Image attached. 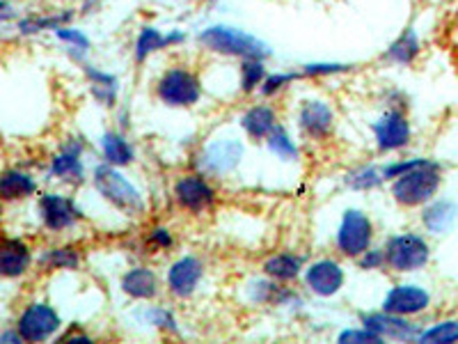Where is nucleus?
<instances>
[{
	"label": "nucleus",
	"instance_id": "1",
	"mask_svg": "<svg viewBox=\"0 0 458 344\" xmlns=\"http://www.w3.org/2000/svg\"><path fill=\"white\" fill-rule=\"evenodd\" d=\"M199 44L208 51L220 53V56H234V57H261L268 56V47L259 42L257 37L239 30V28L229 26H211L199 32Z\"/></svg>",
	"mask_w": 458,
	"mask_h": 344
},
{
	"label": "nucleus",
	"instance_id": "2",
	"mask_svg": "<svg viewBox=\"0 0 458 344\" xmlns=\"http://www.w3.org/2000/svg\"><path fill=\"white\" fill-rule=\"evenodd\" d=\"M440 179H443L440 168L431 161H422L412 170L396 177L392 194H394L396 202L403 204V207H417V204L428 202L436 195V191L440 188Z\"/></svg>",
	"mask_w": 458,
	"mask_h": 344
},
{
	"label": "nucleus",
	"instance_id": "3",
	"mask_svg": "<svg viewBox=\"0 0 458 344\" xmlns=\"http://www.w3.org/2000/svg\"><path fill=\"white\" fill-rule=\"evenodd\" d=\"M94 184H97L99 194L110 204H114V207L126 211V214H138V211H142L140 194L110 163L108 166L97 168V172H94Z\"/></svg>",
	"mask_w": 458,
	"mask_h": 344
},
{
	"label": "nucleus",
	"instance_id": "4",
	"mask_svg": "<svg viewBox=\"0 0 458 344\" xmlns=\"http://www.w3.org/2000/svg\"><path fill=\"white\" fill-rule=\"evenodd\" d=\"M157 92L167 106H193L202 97V85L191 69H167L157 85Z\"/></svg>",
	"mask_w": 458,
	"mask_h": 344
},
{
	"label": "nucleus",
	"instance_id": "5",
	"mask_svg": "<svg viewBox=\"0 0 458 344\" xmlns=\"http://www.w3.org/2000/svg\"><path fill=\"white\" fill-rule=\"evenodd\" d=\"M428 244L420 235L392 236L386 248L387 264L394 271H417L428 262Z\"/></svg>",
	"mask_w": 458,
	"mask_h": 344
},
{
	"label": "nucleus",
	"instance_id": "6",
	"mask_svg": "<svg viewBox=\"0 0 458 344\" xmlns=\"http://www.w3.org/2000/svg\"><path fill=\"white\" fill-rule=\"evenodd\" d=\"M371 236H374V228H371L369 216L358 211V209H351V211L344 214L342 228H339L337 235V245L344 255H365L369 251Z\"/></svg>",
	"mask_w": 458,
	"mask_h": 344
},
{
	"label": "nucleus",
	"instance_id": "7",
	"mask_svg": "<svg viewBox=\"0 0 458 344\" xmlns=\"http://www.w3.org/2000/svg\"><path fill=\"white\" fill-rule=\"evenodd\" d=\"M57 329H60V314L47 303L28 305L19 317V326H16V331L23 335L26 342H42V340L51 338Z\"/></svg>",
	"mask_w": 458,
	"mask_h": 344
},
{
	"label": "nucleus",
	"instance_id": "8",
	"mask_svg": "<svg viewBox=\"0 0 458 344\" xmlns=\"http://www.w3.org/2000/svg\"><path fill=\"white\" fill-rule=\"evenodd\" d=\"M174 198L188 211L202 214V211H207L214 204L216 194L202 175H186V177H182L174 184Z\"/></svg>",
	"mask_w": 458,
	"mask_h": 344
},
{
	"label": "nucleus",
	"instance_id": "9",
	"mask_svg": "<svg viewBox=\"0 0 458 344\" xmlns=\"http://www.w3.org/2000/svg\"><path fill=\"white\" fill-rule=\"evenodd\" d=\"M374 133L380 150L392 151L408 145V141H411V125H408L403 113H399V110H387L374 125Z\"/></svg>",
	"mask_w": 458,
	"mask_h": 344
},
{
	"label": "nucleus",
	"instance_id": "10",
	"mask_svg": "<svg viewBox=\"0 0 458 344\" xmlns=\"http://www.w3.org/2000/svg\"><path fill=\"white\" fill-rule=\"evenodd\" d=\"M428 303H431V297H428L427 289L415 285H399L387 294L386 303H383V310L408 317V314H417L427 310Z\"/></svg>",
	"mask_w": 458,
	"mask_h": 344
},
{
	"label": "nucleus",
	"instance_id": "11",
	"mask_svg": "<svg viewBox=\"0 0 458 344\" xmlns=\"http://www.w3.org/2000/svg\"><path fill=\"white\" fill-rule=\"evenodd\" d=\"M202 262L195 260V257H182L172 264L170 273H167V285H170L174 297H191L202 280Z\"/></svg>",
	"mask_w": 458,
	"mask_h": 344
},
{
	"label": "nucleus",
	"instance_id": "12",
	"mask_svg": "<svg viewBox=\"0 0 458 344\" xmlns=\"http://www.w3.org/2000/svg\"><path fill=\"white\" fill-rule=\"evenodd\" d=\"M305 280H308L310 289L318 297H333L342 289L344 271L335 260H321L310 266Z\"/></svg>",
	"mask_w": 458,
	"mask_h": 344
},
{
	"label": "nucleus",
	"instance_id": "13",
	"mask_svg": "<svg viewBox=\"0 0 458 344\" xmlns=\"http://www.w3.org/2000/svg\"><path fill=\"white\" fill-rule=\"evenodd\" d=\"M39 209H42V219L44 223H47V228L55 229V232L57 229L72 228V225L81 219L76 204H73L72 200L55 194L42 195V200H39Z\"/></svg>",
	"mask_w": 458,
	"mask_h": 344
},
{
	"label": "nucleus",
	"instance_id": "14",
	"mask_svg": "<svg viewBox=\"0 0 458 344\" xmlns=\"http://www.w3.org/2000/svg\"><path fill=\"white\" fill-rule=\"evenodd\" d=\"M335 113L323 101H305L301 108V126L312 138H326L333 131Z\"/></svg>",
	"mask_w": 458,
	"mask_h": 344
},
{
	"label": "nucleus",
	"instance_id": "15",
	"mask_svg": "<svg viewBox=\"0 0 458 344\" xmlns=\"http://www.w3.org/2000/svg\"><path fill=\"white\" fill-rule=\"evenodd\" d=\"M365 326L374 331V333H378L380 338L408 340L412 338V335H417V329L403 319V314L386 313V310L380 314H369V317H365Z\"/></svg>",
	"mask_w": 458,
	"mask_h": 344
},
{
	"label": "nucleus",
	"instance_id": "16",
	"mask_svg": "<svg viewBox=\"0 0 458 344\" xmlns=\"http://www.w3.org/2000/svg\"><path fill=\"white\" fill-rule=\"evenodd\" d=\"M241 154H243V147L236 141H220L216 145H211L204 154V168L208 172H229L232 168L239 166Z\"/></svg>",
	"mask_w": 458,
	"mask_h": 344
},
{
	"label": "nucleus",
	"instance_id": "17",
	"mask_svg": "<svg viewBox=\"0 0 458 344\" xmlns=\"http://www.w3.org/2000/svg\"><path fill=\"white\" fill-rule=\"evenodd\" d=\"M30 266V251L28 245L19 239L3 241V251H0V271L5 278H19L28 271Z\"/></svg>",
	"mask_w": 458,
	"mask_h": 344
},
{
	"label": "nucleus",
	"instance_id": "18",
	"mask_svg": "<svg viewBox=\"0 0 458 344\" xmlns=\"http://www.w3.org/2000/svg\"><path fill=\"white\" fill-rule=\"evenodd\" d=\"M51 170L55 177L64 179V182L81 184L83 182V163H81V142L72 141L64 145V150L53 159Z\"/></svg>",
	"mask_w": 458,
	"mask_h": 344
},
{
	"label": "nucleus",
	"instance_id": "19",
	"mask_svg": "<svg viewBox=\"0 0 458 344\" xmlns=\"http://www.w3.org/2000/svg\"><path fill=\"white\" fill-rule=\"evenodd\" d=\"M183 39H186V35H182V32H170V35H163V32L157 30V28L145 26L136 39V63H145L147 57L154 56L157 51L170 47V44L183 42Z\"/></svg>",
	"mask_w": 458,
	"mask_h": 344
},
{
	"label": "nucleus",
	"instance_id": "20",
	"mask_svg": "<svg viewBox=\"0 0 458 344\" xmlns=\"http://www.w3.org/2000/svg\"><path fill=\"white\" fill-rule=\"evenodd\" d=\"M458 219V204H454L452 200H440V202H433L431 207L424 211V225H427L428 232L433 235H445L454 228Z\"/></svg>",
	"mask_w": 458,
	"mask_h": 344
},
{
	"label": "nucleus",
	"instance_id": "21",
	"mask_svg": "<svg viewBox=\"0 0 458 344\" xmlns=\"http://www.w3.org/2000/svg\"><path fill=\"white\" fill-rule=\"evenodd\" d=\"M122 289L133 298H154L158 292L157 276L145 266H138L122 278Z\"/></svg>",
	"mask_w": 458,
	"mask_h": 344
},
{
	"label": "nucleus",
	"instance_id": "22",
	"mask_svg": "<svg viewBox=\"0 0 458 344\" xmlns=\"http://www.w3.org/2000/svg\"><path fill=\"white\" fill-rule=\"evenodd\" d=\"M241 125L248 131V136L255 138V141H261V138L271 136V131L277 126V120L276 113L268 106H255V108H250L243 115Z\"/></svg>",
	"mask_w": 458,
	"mask_h": 344
},
{
	"label": "nucleus",
	"instance_id": "23",
	"mask_svg": "<svg viewBox=\"0 0 458 344\" xmlns=\"http://www.w3.org/2000/svg\"><path fill=\"white\" fill-rule=\"evenodd\" d=\"M37 191V184L30 175L21 170H7L0 179V195L5 200H21L28 198Z\"/></svg>",
	"mask_w": 458,
	"mask_h": 344
},
{
	"label": "nucleus",
	"instance_id": "24",
	"mask_svg": "<svg viewBox=\"0 0 458 344\" xmlns=\"http://www.w3.org/2000/svg\"><path fill=\"white\" fill-rule=\"evenodd\" d=\"M420 48H422L420 37H417V32L412 30V28H408V30H403V35L392 44L390 51L386 53V60H390V63L394 64H411L412 60L420 56Z\"/></svg>",
	"mask_w": 458,
	"mask_h": 344
},
{
	"label": "nucleus",
	"instance_id": "25",
	"mask_svg": "<svg viewBox=\"0 0 458 344\" xmlns=\"http://www.w3.org/2000/svg\"><path fill=\"white\" fill-rule=\"evenodd\" d=\"M266 276H271L273 280H293L301 273V257H293L289 253H280L266 260L264 264Z\"/></svg>",
	"mask_w": 458,
	"mask_h": 344
},
{
	"label": "nucleus",
	"instance_id": "26",
	"mask_svg": "<svg viewBox=\"0 0 458 344\" xmlns=\"http://www.w3.org/2000/svg\"><path fill=\"white\" fill-rule=\"evenodd\" d=\"M104 157L110 166H129L133 161V150L120 133H106L104 136Z\"/></svg>",
	"mask_w": 458,
	"mask_h": 344
},
{
	"label": "nucleus",
	"instance_id": "27",
	"mask_svg": "<svg viewBox=\"0 0 458 344\" xmlns=\"http://www.w3.org/2000/svg\"><path fill=\"white\" fill-rule=\"evenodd\" d=\"M72 16V12H63V14L53 16H28V19L19 22V30H21L23 35H35V32L42 30H57V28H63Z\"/></svg>",
	"mask_w": 458,
	"mask_h": 344
},
{
	"label": "nucleus",
	"instance_id": "28",
	"mask_svg": "<svg viewBox=\"0 0 458 344\" xmlns=\"http://www.w3.org/2000/svg\"><path fill=\"white\" fill-rule=\"evenodd\" d=\"M88 76L92 81V94L101 104H113L117 97V81L110 73L99 72V69H88Z\"/></svg>",
	"mask_w": 458,
	"mask_h": 344
},
{
	"label": "nucleus",
	"instance_id": "29",
	"mask_svg": "<svg viewBox=\"0 0 458 344\" xmlns=\"http://www.w3.org/2000/svg\"><path fill=\"white\" fill-rule=\"evenodd\" d=\"M266 81V67L261 57H245L241 64V88L243 92H252Z\"/></svg>",
	"mask_w": 458,
	"mask_h": 344
},
{
	"label": "nucleus",
	"instance_id": "30",
	"mask_svg": "<svg viewBox=\"0 0 458 344\" xmlns=\"http://www.w3.org/2000/svg\"><path fill=\"white\" fill-rule=\"evenodd\" d=\"M420 342H431V344H452L458 342V322L449 319V322L437 323L433 329L424 331L420 335Z\"/></svg>",
	"mask_w": 458,
	"mask_h": 344
},
{
	"label": "nucleus",
	"instance_id": "31",
	"mask_svg": "<svg viewBox=\"0 0 458 344\" xmlns=\"http://www.w3.org/2000/svg\"><path fill=\"white\" fill-rule=\"evenodd\" d=\"M268 147L276 151L277 157L284 159V161H292V159L298 157L296 145H293V141L289 138V133H286L280 125L271 131V136H268Z\"/></svg>",
	"mask_w": 458,
	"mask_h": 344
},
{
	"label": "nucleus",
	"instance_id": "32",
	"mask_svg": "<svg viewBox=\"0 0 458 344\" xmlns=\"http://www.w3.org/2000/svg\"><path fill=\"white\" fill-rule=\"evenodd\" d=\"M81 262L79 253L73 248H55L47 255L48 269H76Z\"/></svg>",
	"mask_w": 458,
	"mask_h": 344
},
{
	"label": "nucleus",
	"instance_id": "33",
	"mask_svg": "<svg viewBox=\"0 0 458 344\" xmlns=\"http://www.w3.org/2000/svg\"><path fill=\"white\" fill-rule=\"evenodd\" d=\"M55 35L60 37L64 44H69V47L76 48V51H81V53H85L89 48V39L81 30H72V28L63 26V28H57Z\"/></svg>",
	"mask_w": 458,
	"mask_h": 344
},
{
	"label": "nucleus",
	"instance_id": "34",
	"mask_svg": "<svg viewBox=\"0 0 458 344\" xmlns=\"http://www.w3.org/2000/svg\"><path fill=\"white\" fill-rule=\"evenodd\" d=\"M383 172H378L376 168H362L360 172H355L353 177H351V184L358 188H371L376 186V184L383 182Z\"/></svg>",
	"mask_w": 458,
	"mask_h": 344
},
{
	"label": "nucleus",
	"instance_id": "35",
	"mask_svg": "<svg viewBox=\"0 0 458 344\" xmlns=\"http://www.w3.org/2000/svg\"><path fill=\"white\" fill-rule=\"evenodd\" d=\"M292 81H293V73H276V76H266V81L261 83V92H264L266 97H271V94H276L277 90H282L286 83H292Z\"/></svg>",
	"mask_w": 458,
	"mask_h": 344
},
{
	"label": "nucleus",
	"instance_id": "36",
	"mask_svg": "<svg viewBox=\"0 0 458 344\" xmlns=\"http://www.w3.org/2000/svg\"><path fill=\"white\" fill-rule=\"evenodd\" d=\"M380 335L374 333L371 329H362V331H344L342 335H339V342H380Z\"/></svg>",
	"mask_w": 458,
	"mask_h": 344
},
{
	"label": "nucleus",
	"instance_id": "37",
	"mask_svg": "<svg viewBox=\"0 0 458 344\" xmlns=\"http://www.w3.org/2000/svg\"><path fill=\"white\" fill-rule=\"evenodd\" d=\"M351 69L349 64H330V63H318V64H308L305 67V73L308 76H321V73H337Z\"/></svg>",
	"mask_w": 458,
	"mask_h": 344
},
{
	"label": "nucleus",
	"instance_id": "38",
	"mask_svg": "<svg viewBox=\"0 0 458 344\" xmlns=\"http://www.w3.org/2000/svg\"><path fill=\"white\" fill-rule=\"evenodd\" d=\"M386 262L387 257L383 251H367L365 257L360 260V266H362V269H378V266H383Z\"/></svg>",
	"mask_w": 458,
	"mask_h": 344
},
{
	"label": "nucleus",
	"instance_id": "39",
	"mask_svg": "<svg viewBox=\"0 0 458 344\" xmlns=\"http://www.w3.org/2000/svg\"><path fill=\"white\" fill-rule=\"evenodd\" d=\"M149 244L157 245V248H170L172 245V236L165 228H157L149 235Z\"/></svg>",
	"mask_w": 458,
	"mask_h": 344
},
{
	"label": "nucleus",
	"instance_id": "40",
	"mask_svg": "<svg viewBox=\"0 0 458 344\" xmlns=\"http://www.w3.org/2000/svg\"><path fill=\"white\" fill-rule=\"evenodd\" d=\"M23 335L16 331V333H3L0 335V342H21Z\"/></svg>",
	"mask_w": 458,
	"mask_h": 344
}]
</instances>
